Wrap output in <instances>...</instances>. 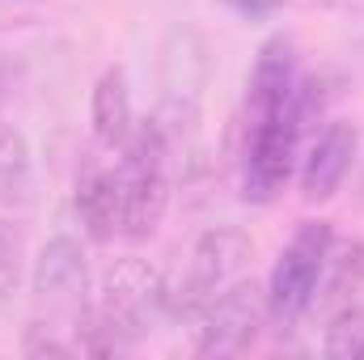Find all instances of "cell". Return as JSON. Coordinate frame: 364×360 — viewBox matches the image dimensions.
Returning a JSON list of instances; mask_svg holds the SVG:
<instances>
[{
  "label": "cell",
  "instance_id": "cell-1",
  "mask_svg": "<svg viewBox=\"0 0 364 360\" xmlns=\"http://www.w3.org/2000/svg\"><path fill=\"white\" fill-rule=\"evenodd\" d=\"M161 305V280L144 259H123L106 271L97 305L85 309V352H119L153 331V314Z\"/></svg>",
  "mask_w": 364,
  "mask_h": 360
},
{
  "label": "cell",
  "instance_id": "cell-2",
  "mask_svg": "<svg viewBox=\"0 0 364 360\" xmlns=\"http://www.w3.org/2000/svg\"><path fill=\"white\" fill-rule=\"evenodd\" d=\"M119 179V233L123 238H149L170 203V179H166V127L144 123L114 170Z\"/></svg>",
  "mask_w": 364,
  "mask_h": 360
},
{
  "label": "cell",
  "instance_id": "cell-3",
  "mask_svg": "<svg viewBox=\"0 0 364 360\" xmlns=\"http://www.w3.org/2000/svg\"><path fill=\"white\" fill-rule=\"evenodd\" d=\"M331 242H335V233L326 221H305L292 233V242L279 250L272 280H267V314L279 327H292L309 309L318 280L331 263Z\"/></svg>",
  "mask_w": 364,
  "mask_h": 360
},
{
  "label": "cell",
  "instance_id": "cell-4",
  "mask_svg": "<svg viewBox=\"0 0 364 360\" xmlns=\"http://www.w3.org/2000/svg\"><path fill=\"white\" fill-rule=\"evenodd\" d=\"M309 115V93L296 90V102L275 110V115H255L246 123V199L267 203L275 191L292 174V153H296V136L305 127Z\"/></svg>",
  "mask_w": 364,
  "mask_h": 360
},
{
  "label": "cell",
  "instance_id": "cell-5",
  "mask_svg": "<svg viewBox=\"0 0 364 360\" xmlns=\"http://www.w3.org/2000/svg\"><path fill=\"white\" fill-rule=\"evenodd\" d=\"M250 259V238L233 225H216L208 229L186 263V284L178 297V314H203V305L233 284V275L242 271V263Z\"/></svg>",
  "mask_w": 364,
  "mask_h": 360
},
{
  "label": "cell",
  "instance_id": "cell-6",
  "mask_svg": "<svg viewBox=\"0 0 364 360\" xmlns=\"http://www.w3.org/2000/svg\"><path fill=\"white\" fill-rule=\"evenodd\" d=\"M267 301L259 297L255 284H229L203 305V327H199V356H233L255 344L263 327Z\"/></svg>",
  "mask_w": 364,
  "mask_h": 360
},
{
  "label": "cell",
  "instance_id": "cell-7",
  "mask_svg": "<svg viewBox=\"0 0 364 360\" xmlns=\"http://www.w3.org/2000/svg\"><path fill=\"white\" fill-rule=\"evenodd\" d=\"M203 43L195 30H174L166 43V73H161V127H191L199 119L203 93Z\"/></svg>",
  "mask_w": 364,
  "mask_h": 360
},
{
  "label": "cell",
  "instance_id": "cell-8",
  "mask_svg": "<svg viewBox=\"0 0 364 360\" xmlns=\"http://www.w3.org/2000/svg\"><path fill=\"white\" fill-rule=\"evenodd\" d=\"M85 255L73 238H51L38 259H34V292L38 301H51V305H77L85 301Z\"/></svg>",
  "mask_w": 364,
  "mask_h": 360
},
{
  "label": "cell",
  "instance_id": "cell-9",
  "mask_svg": "<svg viewBox=\"0 0 364 360\" xmlns=\"http://www.w3.org/2000/svg\"><path fill=\"white\" fill-rule=\"evenodd\" d=\"M352 157H356V127L352 123H331L305 157V170H301L305 199H331L339 191V182L348 179Z\"/></svg>",
  "mask_w": 364,
  "mask_h": 360
},
{
  "label": "cell",
  "instance_id": "cell-10",
  "mask_svg": "<svg viewBox=\"0 0 364 360\" xmlns=\"http://www.w3.org/2000/svg\"><path fill=\"white\" fill-rule=\"evenodd\" d=\"M296 90H301V77H296L292 43L288 38H272L259 51L255 73H250V119L255 115H275V110L292 106Z\"/></svg>",
  "mask_w": 364,
  "mask_h": 360
},
{
  "label": "cell",
  "instance_id": "cell-11",
  "mask_svg": "<svg viewBox=\"0 0 364 360\" xmlns=\"http://www.w3.org/2000/svg\"><path fill=\"white\" fill-rule=\"evenodd\" d=\"M77 212L93 242H110L119 233V179L114 170L93 166L77 182Z\"/></svg>",
  "mask_w": 364,
  "mask_h": 360
},
{
  "label": "cell",
  "instance_id": "cell-12",
  "mask_svg": "<svg viewBox=\"0 0 364 360\" xmlns=\"http://www.w3.org/2000/svg\"><path fill=\"white\" fill-rule=\"evenodd\" d=\"M132 132V93H127V77L123 68L102 73V81L93 85V136L97 144L114 149L123 144Z\"/></svg>",
  "mask_w": 364,
  "mask_h": 360
},
{
  "label": "cell",
  "instance_id": "cell-13",
  "mask_svg": "<svg viewBox=\"0 0 364 360\" xmlns=\"http://www.w3.org/2000/svg\"><path fill=\"white\" fill-rule=\"evenodd\" d=\"M30 144L17 127H0V203H21L30 195Z\"/></svg>",
  "mask_w": 364,
  "mask_h": 360
},
{
  "label": "cell",
  "instance_id": "cell-14",
  "mask_svg": "<svg viewBox=\"0 0 364 360\" xmlns=\"http://www.w3.org/2000/svg\"><path fill=\"white\" fill-rule=\"evenodd\" d=\"M364 348V309H343L335 314V322L326 327V339H322V352L335 360L360 356Z\"/></svg>",
  "mask_w": 364,
  "mask_h": 360
},
{
  "label": "cell",
  "instance_id": "cell-15",
  "mask_svg": "<svg viewBox=\"0 0 364 360\" xmlns=\"http://www.w3.org/2000/svg\"><path fill=\"white\" fill-rule=\"evenodd\" d=\"M17 280H21V233L9 221H0V301L17 288Z\"/></svg>",
  "mask_w": 364,
  "mask_h": 360
},
{
  "label": "cell",
  "instance_id": "cell-16",
  "mask_svg": "<svg viewBox=\"0 0 364 360\" xmlns=\"http://www.w3.org/2000/svg\"><path fill=\"white\" fill-rule=\"evenodd\" d=\"M237 9H246V13H267V9H279V4H305V9H314V4H331V9H364V0H233Z\"/></svg>",
  "mask_w": 364,
  "mask_h": 360
},
{
  "label": "cell",
  "instance_id": "cell-17",
  "mask_svg": "<svg viewBox=\"0 0 364 360\" xmlns=\"http://www.w3.org/2000/svg\"><path fill=\"white\" fill-rule=\"evenodd\" d=\"M360 356H364V348H360Z\"/></svg>",
  "mask_w": 364,
  "mask_h": 360
}]
</instances>
